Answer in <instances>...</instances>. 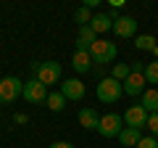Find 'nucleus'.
I'll use <instances>...</instances> for the list:
<instances>
[{
    "label": "nucleus",
    "instance_id": "obj_1",
    "mask_svg": "<svg viewBox=\"0 0 158 148\" xmlns=\"http://www.w3.org/2000/svg\"><path fill=\"white\" fill-rule=\"evenodd\" d=\"M121 85H124V93H127V95H142V93H145V85H148V80H145V66H142V63H132L129 77H127Z\"/></svg>",
    "mask_w": 158,
    "mask_h": 148
},
{
    "label": "nucleus",
    "instance_id": "obj_2",
    "mask_svg": "<svg viewBox=\"0 0 158 148\" xmlns=\"http://www.w3.org/2000/svg\"><path fill=\"white\" fill-rule=\"evenodd\" d=\"M121 95H124V85H121L118 80L103 77V80L98 82V98H100L103 103H116Z\"/></svg>",
    "mask_w": 158,
    "mask_h": 148
},
{
    "label": "nucleus",
    "instance_id": "obj_3",
    "mask_svg": "<svg viewBox=\"0 0 158 148\" xmlns=\"http://www.w3.org/2000/svg\"><path fill=\"white\" fill-rule=\"evenodd\" d=\"M32 72L37 74V80L42 82V85H56L58 80H61V63L58 61H48V63H32Z\"/></svg>",
    "mask_w": 158,
    "mask_h": 148
},
{
    "label": "nucleus",
    "instance_id": "obj_4",
    "mask_svg": "<svg viewBox=\"0 0 158 148\" xmlns=\"http://www.w3.org/2000/svg\"><path fill=\"white\" fill-rule=\"evenodd\" d=\"M118 48L113 45L111 40H98L95 45H92L90 56H92V63H98V66H106V63H111L113 58H116Z\"/></svg>",
    "mask_w": 158,
    "mask_h": 148
},
{
    "label": "nucleus",
    "instance_id": "obj_5",
    "mask_svg": "<svg viewBox=\"0 0 158 148\" xmlns=\"http://www.w3.org/2000/svg\"><path fill=\"white\" fill-rule=\"evenodd\" d=\"M19 95H24V82L19 77H3L0 80V103H13Z\"/></svg>",
    "mask_w": 158,
    "mask_h": 148
},
{
    "label": "nucleus",
    "instance_id": "obj_6",
    "mask_svg": "<svg viewBox=\"0 0 158 148\" xmlns=\"http://www.w3.org/2000/svg\"><path fill=\"white\" fill-rule=\"evenodd\" d=\"M124 116H118V114H106L100 116V124H98V132H100L103 137H118L121 135V130H124Z\"/></svg>",
    "mask_w": 158,
    "mask_h": 148
},
{
    "label": "nucleus",
    "instance_id": "obj_7",
    "mask_svg": "<svg viewBox=\"0 0 158 148\" xmlns=\"http://www.w3.org/2000/svg\"><path fill=\"white\" fill-rule=\"evenodd\" d=\"M48 87L42 85L40 80H29L27 85H24V98H27V103H48Z\"/></svg>",
    "mask_w": 158,
    "mask_h": 148
},
{
    "label": "nucleus",
    "instance_id": "obj_8",
    "mask_svg": "<svg viewBox=\"0 0 158 148\" xmlns=\"http://www.w3.org/2000/svg\"><path fill=\"white\" fill-rule=\"evenodd\" d=\"M85 93H87L85 82L77 80V77H74V80H63V82H61V95L66 98V101H82Z\"/></svg>",
    "mask_w": 158,
    "mask_h": 148
},
{
    "label": "nucleus",
    "instance_id": "obj_9",
    "mask_svg": "<svg viewBox=\"0 0 158 148\" xmlns=\"http://www.w3.org/2000/svg\"><path fill=\"white\" fill-rule=\"evenodd\" d=\"M113 34L116 37H135L137 34V21L132 16H118L113 21Z\"/></svg>",
    "mask_w": 158,
    "mask_h": 148
},
{
    "label": "nucleus",
    "instance_id": "obj_10",
    "mask_svg": "<svg viewBox=\"0 0 158 148\" xmlns=\"http://www.w3.org/2000/svg\"><path fill=\"white\" fill-rule=\"evenodd\" d=\"M124 122H127V127H137V130H142L145 127V122H148V111L137 103V106H129L127 108V114H124Z\"/></svg>",
    "mask_w": 158,
    "mask_h": 148
},
{
    "label": "nucleus",
    "instance_id": "obj_11",
    "mask_svg": "<svg viewBox=\"0 0 158 148\" xmlns=\"http://www.w3.org/2000/svg\"><path fill=\"white\" fill-rule=\"evenodd\" d=\"M140 140H142V132L137 130V127H124L121 135H118L121 148H137V143H140Z\"/></svg>",
    "mask_w": 158,
    "mask_h": 148
},
{
    "label": "nucleus",
    "instance_id": "obj_12",
    "mask_svg": "<svg viewBox=\"0 0 158 148\" xmlns=\"http://www.w3.org/2000/svg\"><path fill=\"white\" fill-rule=\"evenodd\" d=\"M79 124L85 127V130H98V124H100L98 111L95 108H79Z\"/></svg>",
    "mask_w": 158,
    "mask_h": 148
},
{
    "label": "nucleus",
    "instance_id": "obj_13",
    "mask_svg": "<svg viewBox=\"0 0 158 148\" xmlns=\"http://www.w3.org/2000/svg\"><path fill=\"white\" fill-rule=\"evenodd\" d=\"M140 98H142V101H140V106L145 108L148 114H156V111H158V90H156V87L145 90V93H142Z\"/></svg>",
    "mask_w": 158,
    "mask_h": 148
},
{
    "label": "nucleus",
    "instance_id": "obj_14",
    "mask_svg": "<svg viewBox=\"0 0 158 148\" xmlns=\"http://www.w3.org/2000/svg\"><path fill=\"white\" fill-rule=\"evenodd\" d=\"M90 27L95 29L98 34H100V32H108V29H113L111 13H95V16H92V21H90Z\"/></svg>",
    "mask_w": 158,
    "mask_h": 148
},
{
    "label": "nucleus",
    "instance_id": "obj_15",
    "mask_svg": "<svg viewBox=\"0 0 158 148\" xmlns=\"http://www.w3.org/2000/svg\"><path fill=\"white\" fill-rule=\"evenodd\" d=\"M90 63H92V56H90V53L74 50V58H71V66L77 69L79 74H85V72H90Z\"/></svg>",
    "mask_w": 158,
    "mask_h": 148
},
{
    "label": "nucleus",
    "instance_id": "obj_16",
    "mask_svg": "<svg viewBox=\"0 0 158 148\" xmlns=\"http://www.w3.org/2000/svg\"><path fill=\"white\" fill-rule=\"evenodd\" d=\"M135 45L140 48V50H156V37H153V34H137Z\"/></svg>",
    "mask_w": 158,
    "mask_h": 148
},
{
    "label": "nucleus",
    "instance_id": "obj_17",
    "mask_svg": "<svg viewBox=\"0 0 158 148\" xmlns=\"http://www.w3.org/2000/svg\"><path fill=\"white\" fill-rule=\"evenodd\" d=\"M63 106H66V98L61 95V90L48 95V108H50V111H63Z\"/></svg>",
    "mask_w": 158,
    "mask_h": 148
},
{
    "label": "nucleus",
    "instance_id": "obj_18",
    "mask_svg": "<svg viewBox=\"0 0 158 148\" xmlns=\"http://www.w3.org/2000/svg\"><path fill=\"white\" fill-rule=\"evenodd\" d=\"M145 80L148 85H158V58L153 63H145Z\"/></svg>",
    "mask_w": 158,
    "mask_h": 148
},
{
    "label": "nucleus",
    "instance_id": "obj_19",
    "mask_svg": "<svg viewBox=\"0 0 158 148\" xmlns=\"http://www.w3.org/2000/svg\"><path fill=\"white\" fill-rule=\"evenodd\" d=\"M129 72H132V66H127V63H116L113 72H111V77H113V80H118V82H124L127 77H129Z\"/></svg>",
    "mask_w": 158,
    "mask_h": 148
},
{
    "label": "nucleus",
    "instance_id": "obj_20",
    "mask_svg": "<svg viewBox=\"0 0 158 148\" xmlns=\"http://www.w3.org/2000/svg\"><path fill=\"white\" fill-rule=\"evenodd\" d=\"M74 19H77V24H79V27H85L87 21H92V16H90V8H85V6H82V8H77Z\"/></svg>",
    "mask_w": 158,
    "mask_h": 148
},
{
    "label": "nucleus",
    "instance_id": "obj_21",
    "mask_svg": "<svg viewBox=\"0 0 158 148\" xmlns=\"http://www.w3.org/2000/svg\"><path fill=\"white\" fill-rule=\"evenodd\" d=\"M145 127L150 130V135H153V137H158V111H156V114H148Z\"/></svg>",
    "mask_w": 158,
    "mask_h": 148
},
{
    "label": "nucleus",
    "instance_id": "obj_22",
    "mask_svg": "<svg viewBox=\"0 0 158 148\" xmlns=\"http://www.w3.org/2000/svg\"><path fill=\"white\" fill-rule=\"evenodd\" d=\"M137 148H158V140H156V137H153V135H142V140L140 143H137Z\"/></svg>",
    "mask_w": 158,
    "mask_h": 148
},
{
    "label": "nucleus",
    "instance_id": "obj_23",
    "mask_svg": "<svg viewBox=\"0 0 158 148\" xmlns=\"http://www.w3.org/2000/svg\"><path fill=\"white\" fill-rule=\"evenodd\" d=\"M50 148H74V146H71V143H66V140H58V143H53Z\"/></svg>",
    "mask_w": 158,
    "mask_h": 148
},
{
    "label": "nucleus",
    "instance_id": "obj_24",
    "mask_svg": "<svg viewBox=\"0 0 158 148\" xmlns=\"http://www.w3.org/2000/svg\"><path fill=\"white\" fill-rule=\"evenodd\" d=\"M153 53H156V56H158V45H156V50H153Z\"/></svg>",
    "mask_w": 158,
    "mask_h": 148
}]
</instances>
